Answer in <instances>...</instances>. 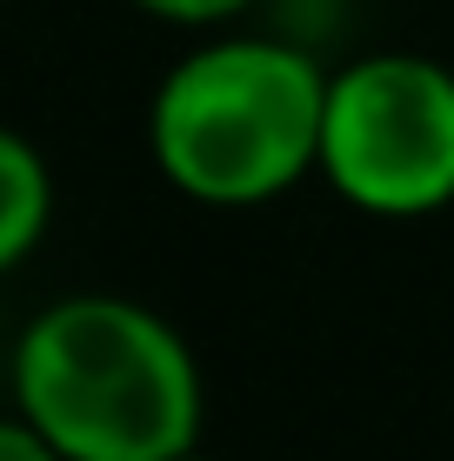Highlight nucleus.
I'll use <instances>...</instances> for the list:
<instances>
[{
    "instance_id": "1",
    "label": "nucleus",
    "mask_w": 454,
    "mask_h": 461,
    "mask_svg": "<svg viewBox=\"0 0 454 461\" xmlns=\"http://www.w3.org/2000/svg\"><path fill=\"white\" fill-rule=\"evenodd\" d=\"M13 408L67 461H174L200 448L208 381L147 301L60 294L13 335Z\"/></svg>"
},
{
    "instance_id": "2",
    "label": "nucleus",
    "mask_w": 454,
    "mask_h": 461,
    "mask_svg": "<svg viewBox=\"0 0 454 461\" xmlns=\"http://www.w3.org/2000/svg\"><path fill=\"white\" fill-rule=\"evenodd\" d=\"M327 68L294 41L227 34L181 54L147 101V148L200 208H261L321 167Z\"/></svg>"
},
{
    "instance_id": "3",
    "label": "nucleus",
    "mask_w": 454,
    "mask_h": 461,
    "mask_svg": "<svg viewBox=\"0 0 454 461\" xmlns=\"http://www.w3.org/2000/svg\"><path fill=\"white\" fill-rule=\"evenodd\" d=\"M315 174L374 221L454 208V68L428 54H368L334 68Z\"/></svg>"
},
{
    "instance_id": "4",
    "label": "nucleus",
    "mask_w": 454,
    "mask_h": 461,
    "mask_svg": "<svg viewBox=\"0 0 454 461\" xmlns=\"http://www.w3.org/2000/svg\"><path fill=\"white\" fill-rule=\"evenodd\" d=\"M54 228V167L27 134L0 127V275L27 261Z\"/></svg>"
},
{
    "instance_id": "5",
    "label": "nucleus",
    "mask_w": 454,
    "mask_h": 461,
    "mask_svg": "<svg viewBox=\"0 0 454 461\" xmlns=\"http://www.w3.org/2000/svg\"><path fill=\"white\" fill-rule=\"evenodd\" d=\"M128 7L154 14V21H174V27H221L234 14H247L254 0H128Z\"/></svg>"
},
{
    "instance_id": "6",
    "label": "nucleus",
    "mask_w": 454,
    "mask_h": 461,
    "mask_svg": "<svg viewBox=\"0 0 454 461\" xmlns=\"http://www.w3.org/2000/svg\"><path fill=\"white\" fill-rule=\"evenodd\" d=\"M0 461H67V455H60L54 441L13 408V415H0Z\"/></svg>"
},
{
    "instance_id": "7",
    "label": "nucleus",
    "mask_w": 454,
    "mask_h": 461,
    "mask_svg": "<svg viewBox=\"0 0 454 461\" xmlns=\"http://www.w3.org/2000/svg\"><path fill=\"white\" fill-rule=\"evenodd\" d=\"M174 461H208V455H200V448H187V455H174Z\"/></svg>"
}]
</instances>
